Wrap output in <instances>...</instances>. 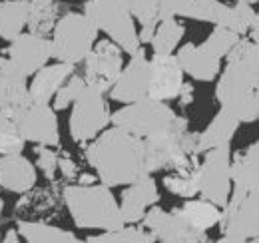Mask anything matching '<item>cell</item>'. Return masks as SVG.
<instances>
[{
  "instance_id": "cell-30",
  "label": "cell",
  "mask_w": 259,
  "mask_h": 243,
  "mask_svg": "<svg viewBox=\"0 0 259 243\" xmlns=\"http://www.w3.org/2000/svg\"><path fill=\"white\" fill-rule=\"evenodd\" d=\"M26 140L18 132V126L10 112L0 110V155L4 153H22Z\"/></svg>"
},
{
  "instance_id": "cell-9",
  "label": "cell",
  "mask_w": 259,
  "mask_h": 243,
  "mask_svg": "<svg viewBox=\"0 0 259 243\" xmlns=\"http://www.w3.org/2000/svg\"><path fill=\"white\" fill-rule=\"evenodd\" d=\"M197 180V193L224 208L233 191V180H231V148L222 146L203 152V159L197 166L195 172Z\"/></svg>"
},
{
  "instance_id": "cell-13",
  "label": "cell",
  "mask_w": 259,
  "mask_h": 243,
  "mask_svg": "<svg viewBox=\"0 0 259 243\" xmlns=\"http://www.w3.org/2000/svg\"><path fill=\"white\" fill-rule=\"evenodd\" d=\"M144 227L150 229L158 241L163 243H203L207 241V233L195 231L194 227H190L178 213L165 212L158 206H152L144 219H142Z\"/></svg>"
},
{
  "instance_id": "cell-40",
  "label": "cell",
  "mask_w": 259,
  "mask_h": 243,
  "mask_svg": "<svg viewBox=\"0 0 259 243\" xmlns=\"http://www.w3.org/2000/svg\"><path fill=\"white\" fill-rule=\"evenodd\" d=\"M235 2H245V4H251V6H253V4L259 2V0H235Z\"/></svg>"
},
{
  "instance_id": "cell-21",
  "label": "cell",
  "mask_w": 259,
  "mask_h": 243,
  "mask_svg": "<svg viewBox=\"0 0 259 243\" xmlns=\"http://www.w3.org/2000/svg\"><path fill=\"white\" fill-rule=\"evenodd\" d=\"M237 128H239V120L220 108V112L211 118V122L205 126V130L197 134V153H203L207 150H213V148H222V146H229Z\"/></svg>"
},
{
  "instance_id": "cell-2",
  "label": "cell",
  "mask_w": 259,
  "mask_h": 243,
  "mask_svg": "<svg viewBox=\"0 0 259 243\" xmlns=\"http://www.w3.org/2000/svg\"><path fill=\"white\" fill-rule=\"evenodd\" d=\"M226 58L227 66L220 72L215 100L239 124H251L257 120L259 44L241 38Z\"/></svg>"
},
{
  "instance_id": "cell-12",
  "label": "cell",
  "mask_w": 259,
  "mask_h": 243,
  "mask_svg": "<svg viewBox=\"0 0 259 243\" xmlns=\"http://www.w3.org/2000/svg\"><path fill=\"white\" fill-rule=\"evenodd\" d=\"M148 88H150V58L146 56L144 48H140L136 54L130 56L128 64H124L118 80L110 88V98L120 104L138 102L148 96Z\"/></svg>"
},
{
  "instance_id": "cell-36",
  "label": "cell",
  "mask_w": 259,
  "mask_h": 243,
  "mask_svg": "<svg viewBox=\"0 0 259 243\" xmlns=\"http://www.w3.org/2000/svg\"><path fill=\"white\" fill-rule=\"evenodd\" d=\"M178 6H180V0H158V10H160V18H169V16H178Z\"/></svg>"
},
{
  "instance_id": "cell-26",
  "label": "cell",
  "mask_w": 259,
  "mask_h": 243,
  "mask_svg": "<svg viewBox=\"0 0 259 243\" xmlns=\"http://www.w3.org/2000/svg\"><path fill=\"white\" fill-rule=\"evenodd\" d=\"M186 34L184 24L178 20V16H169V18H160L156 32L152 36V50L154 54H174L180 48V42Z\"/></svg>"
},
{
  "instance_id": "cell-44",
  "label": "cell",
  "mask_w": 259,
  "mask_h": 243,
  "mask_svg": "<svg viewBox=\"0 0 259 243\" xmlns=\"http://www.w3.org/2000/svg\"><path fill=\"white\" fill-rule=\"evenodd\" d=\"M0 2H4V0H0Z\"/></svg>"
},
{
  "instance_id": "cell-35",
  "label": "cell",
  "mask_w": 259,
  "mask_h": 243,
  "mask_svg": "<svg viewBox=\"0 0 259 243\" xmlns=\"http://www.w3.org/2000/svg\"><path fill=\"white\" fill-rule=\"evenodd\" d=\"M58 170H60V174L68 178V180H72V178H78V166H76V161L68 155V153H62V155H58Z\"/></svg>"
},
{
  "instance_id": "cell-28",
  "label": "cell",
  "mask_w": 259,
  "mask_h": 243,
  "mask_svg": "<svg viewBox=\"0 0 259 243\" xmlns=\"http://www.w3.org/2000/svg\"><path fill=\"white\" fill-rule=\"evenodd\" d=\"M90 243H152L158 241L156 235L150 231V229H142V227H136L124 223L116 229H106V231H100L96 235H90L88 237Z\"/></svg>"
},
{
  "instance_id": "cell-38",
  "label": "cell",
  "mask_w": 259,
  "mask_h": 243,
  "mask_svg": "<svg viewBox=\"0 0 259 243\" xmlns=\"http://www.w3.org/2000/svg\"><path fill=\"white\" fill-rule=\"evenodd\" d=\"M4 241H6V243H8V241H12V243L20 241V233H18V229H10V231H6Z\"/></svg>"
},
{
  "instance_id": "cell-3",
  "label": "cell",
  "mask_w": 259,
  "mask_h": 243,
  "mask_svg": "<svg viewBox=\"0 0 259 243\" xmlns=\"http://www.w3.org/2000/svg\"><path fill=\"white\" fill-rule=\"evenodd\" d=\"M64 206L78 229H116L124 225L120 204L106 183H72L62 191Z\"/></svg>"
},
{
  "instance_id": "cell-6",
  "label": "cell",
  "mask_w": 259,
  "mask_h": 243,
  "mask_svg": "<svg viewBox=\"0 0 259 243\" xmlns=\"http://www.w3.org/2000/svg\"><path fill=\"white\" fill-rule=\"evenodd\" d=\"M84 14L126 54L132 56L142 48L128 0H88Z\"/></svg>"
},
{
  "instance_id": "cell-25",
  "label": "cell",
  "mask_w": 259,
  "mask_h": 243,
  "mask_svg": "<svg viewBox=\"0 0 259 243\" xmlns=\"http://www.w3.org/2000/svg\"><path fill=\"white\" fill-rule=\"evenodd\" d=\"M20 237H24L28 243H76L80 241L76 237V233L56 227V225H48L42 221H18L16 225Z\"/></svg>"
},
{
  "instance_id": "cell-29",
  "label": "cell",
  "mask_w": 259,
  "mask_h": 243,
  "mask_svg": "<svg viewBox=\"0 0 259 243\" xmlns=\"http://www.w3.org/2000/svg\"><path fill=\"white\" fill-rule=\"evenodd\" d=\"M197 166L186 168V170H169L162 180L163 187L171 195H178V197H184V199L195 197L197 195V180H195Z\"/></svg>"
},
{
  "instance_id": "cell-37",
  "label": "cell",
  "mask_w": 259,
  "mask_h": 243,
  "mask_svg": "<svg viewBox=\"0 0 259 243\" xmlns=\"http://www.w3.org/2000/svg\"><path fill=\"white\" fill-rule=\"evenodd\" d=\"M249 34H251V40L259 44V12H255V18H253V24L249 28Z\"/></svg>"
},
{
  "instance_id": "cell-15",
  "label": "cell",
  "mask_w": 259,
  "mask_h": 243,
  "mask_svg": "<svg viewBox=\"0 0 259 243\" xmlns=\"http://www.w3.org/2000/svg\"><path fill=\"white\" fill-rule=\"evenodd\" d=\"M8 58L26 76H34L42 66L52 60V42L46 36L22 32L8 46Z\"/></svg>"
},
{
  "instance_id": "cell-34",
  "label": "cell",
  "mask_w": 259,
  "mask_h": 243,
  "mask_svg": "<svg viewBox=\"0 0 259 243\" xmlns=\"http://www.w3.org/2000/svg\"><path fill=\"white\" fill-rule=\"evenodd\" d=\"M34 152H36V168L48 178V180H54L56 172H58V153L54 152L50 146H34Z\"/></svg>"
},
{
  "instance_id": "cell-27",
  "label": "cell",
  "mask_w": 259,
  "mask_h": 243,
  "mask_svg": "<svg viewBox=\"0 0 259 243\" xmlns=\"http://www.w3.org/2000/svg\"><path fill=\"white\" fill-rule=\"evenodd\" d=\"M130 10L134 20L142 24V30H138L140 42L150 44L152 36L156 32V26L160 22V10H158V0H128Z\"/></svg>"
},
{
  "instance_id": "cell-24",
  "label": "cell",
  "mask_w": 259,
  "mask_h": 243,
  "mask_svg": "<svg viewBox=\"0 0 259 243\" xmlns=\"http://www.w3.org/2000/svg\"><path fill=\"white\" fill-rule=\"evenodd\" d=\"M30 4L26 0H4L0 2V38L14 40L28 24Z\"/></svg>"
},
{
  "instance_id": "cell-11",
  "label": "cell",
  "mask_w": 259,
  "mask_h": 243,
  "mask_svg": "<svg viewBox=\"0 0 259 243\" xmlns=\"http://www.w3.org/2000/svg\"><path fill=\"white\" fill-rule=\"evenodd\" d=\"M122 48L114 40H100L94 44L90 54L84 58V80L86 86H92L100 92H110L114 82L118 80L124 58H122Z\"/></svg>"
},
{
  "instance_id": "cell-8",
  "label": "cell",
  "mask_w": 259,
  "mask_h": 243,
  "mask_svg": "<svg viewBox=\"0 0 259 243\" xmlns=\"http://www.w3.org/2000/svg\"><path fill=\"white\" fill-rule=\"evenodd\" d=\"M110 124H112V112L104 92L86 86L72 104L70 122H68L70 138L80 146H88Z\"/></svg>"
},
{
  "instance_id": "cell-1",
  "label": "cell",
  "mask_w": 259,
  "mask_h": 243,
  "mask_svg": "<svg viewBox=\"0 0 259 243\" xmlns=\"http://www.w3.org/2000/svg\"><path fill=\"white\" fill-rule=\"evenodd\" d=\"M88 164L108 187H122L148 176L146 142L126 130L106 128L86 146Z\"/></svg>"
},
{
  "instance_id": "cell-41",
  "label": "cell",
  "mask_w": 259,
  "mask_h": 243,
  "mask_svg": "<svg viewBox=\"0 0 259 243\" xmlns=\"http://www.w3.org/2000/svg\"><path fill=\"white\" fill-rule=\"evenodd\" d=\"M2 208H4V204H2V197H0V217H2Z\"/></svg>"
},
{
  "instance_id": "cell-7",
  "label": "cell",
  "mask_w": 259,
  "mask_h": 243,
  "mask_svg": "<svg viewBox=\"0 0 259 243\" xmlns=\"http://www.w3.org/2000/svg\"><path fill=\"white\" fill-rule=\"evenodd\" d=\"M218 225L222 241L241 243L259 239V191L233 187Z\"/></svg>"
},
{
  "instance_id": "cell-18",
  "label": "cell",
  "mask_w": 259,
  "mask_h": 243,
  "mask_svg": "<svg viewBox=\"0 0 259 243\" xmlns=\"http://www.w3.org/2000/svg\"><path fill=\"white\" fill-rule=\"evenodd\" d=\"M38 174L34 164L22 153H4L0 157V189L28 193L36 185Z\"/></svg>"
},
{
  "instance_id": "cell-19",
  "label": "cell",
  "mask_w": 259,
  "mask_h": 243,
  "mask_svg": "<svg viewBox=\"0 0 259 243\" xmlns=\"http://www.w3.org/2000/svg\"><path fill=\"white\" fill-rule=\"evenodd\" d=\"M74 74V64L68 62H54L42 66L32 76V82L28 84V96L34 102L50 104L54 94L60 90V86Z\"/></svg>"
},
{
  "instance_id": "cell-22",
  "label": "cell",
  "mask_w": 259,
  "mask_h": 243,
  "mask_svg": "<svg viewBox=\"0 0 259 243\" xmlns=\"http://www.w3.org/2000/svg\"><path fill=\"white\" fill-rule=\"evenodd\" d=\"M231 180L233 187L259 191V140L231 157Z\"/></svg>"
},
{
  "instance_id": "cell-39",
  "label": "cell",
  "mask_w": 259,
  "mask_h": 243,
  "mask_svg": "<svg viewBox=\"0 0 259 243\" xmlns=\"http://www.w3.org/2000/svg\"><path fill=\"white\" fill-rule=\"evenodd\" d=\"M28 4H32V6H50V4H54V0H26Z\"/></svg>"
},
{
  "instance_id": "cell-31",
  "label": "cell",
  "mask_w": 259,
  "mask_h": 243,
  "mask_svg": "<svg viewBox=\"0 0 259 243\" xmlns=\"http://www.w3.org/2000/svg\"><path fill=\"white\" fill-rule=\"evenodd\" d=\"M241 40V34H237V32L229 30L226 26H215L211 34L203 40V48L209 52V54H213L215 58H226L227 54L235 48V44Z\"/></svg>"
},
{
  "instance_id": "cell-4",
  "label": "cell",
  "mask_w": 259,
  "mask_h": 243,
  "mask_svg": "<svg viewBox=\"0 0 259 243\" xmlns=\"http://www.w3.org/2000/svg\"><path fill=\"white\" fill-rule=\"evenodd\" d=\"M112 126H118L138 138H156L169 132L188 130V120L178 116L167 102L156 98H142L138 102L124 104V108L112 114Z\"/></svg>"
},
{
  "instance_id": "cell-23",
  "label": "cell",
  "mask_w": 259,
  "mask_h": 243,
  "mask_svg": "<svg viewBox=\"0 0 259 243\" xmlns=\"http://www.w3.org/2000/svg\"><path fill=\"white\" fill-rule=\"evenodd\" d=\"M174 212L178 213L190 227H194L195 231H201V233H207L211 227H215L220 223V217H222L220 206H215L203 197H199V199L190 197L184 206L176 208Z\"/></svg>"
},
{
  "instance_id": "cell-16",
  "label": "cell",
  "mask_w": 259,
  "mask_h": 243,
  "mask_svg": "<svg viewBox=\"0 0 259 243\" xmlns=\"http://www.w3.org/2000/svg\"><path fill=\"white\" fill-rule=\"evenodd\" d=\"M126 189L122 191V199H120V215L124 223H138L144 219L146 212L158 204L160 199V189L158 183L152 178V174L136 180V182L124 185Z\"/></svg>"
},
{
  "instance_id": "cell-17",
  "label": "cell",
  "mask_w": 259,
  "mask_h": 243,
  "mask_svg": "<svg viewBox=\"0 0 259 243\" xmlns=\"http://www.w3.org/2000/svg\"><path fill=\"white\" fill-rule=\"evenodd\" d=\"M176 58L186 76L197 82H211L222 72V58L209 54L201 44H184L178 48Z\"/></svg>"
},
{
  "instance_id": "cell-20",
  "label": "cell",
  "mask_w": 259,
  "mask_h": 243,
  "mask_svg": "<svg viewBox=\"0 0 259 243\" xmlns=\"http://www.w3.org/2000/svg\"><path fill=\"white\" fill-rule=\"evenodd\" d=\"M26 74L18 70L10 58L0 56V110L12 112L30 100Z\"/></svg>"
},
{
  "instance_id": "cell-32",
  "label": "cell",
  "mask_w": 259,
  "mask_h": 243,
  "mask_svg": "<svg viewBox=\"0 0 259 243\" xmlns=\"http://www.w3.org/2000/svg\"><path fill=\"white\" fill-rule=\"evenodd\" d=\"M58 20V8L54 4L50 6H32L30 4V12H28V32L40 34V36H48L54 30V24Z\"/></svg>"
},
{
  "instance_id": "cell-42",
  "label": "cell",
  "mask_w": 259,
  "mask_h": 243,
  "mask_svg": "<svg viewBox=\"0 0 259 243\" xmlns=\"http://www.w3.org/2000/svg\"><path fill=\"white\" fill-rule=\"evenodd\" d=\"M257 122H259V98H257Z\"/></svg>"
},
{
  "instance_id": "cell-33",
  "label": "cell",
  "mask_w": 259,
  "mask_h": 243,
  "mask_svg": "<svg viewBox=\"0 0 259 243\" xmlns=\"http://www.w3.org/2000/svg\"><path fill=\"white\" fill-rule=\"evenodd\" d=\"M84 88H86V80H84V76L72 74L64 84L60 86V90L54 94V98H52V102H50V104H52V108H54L56 112L72 108V104L76 102V98L82 94Z\"/></svg>"
},
{
  "instance_id": "cell-43",
  "label": "cell",
  "mask_w": 259,
  "mask_h": 243,
  "mask_svg": "<svg viewBox=\"0 0 259 243\" xmlns=\"http://www.w3.org/2000/svg\"><path fill=\"white\" fill-rule=\"evenodd\" d=\"M257 94H259V86H257Z\"/></svg>"
},
{
  "instance_id": "cell-10",
  "label": "cell",
  "mask_w": 259,
  "mask_h": 243,
  "mask_svg": "<svg viewBox=\"0 0 259 243\" xmlns=\"http://www.w3.org/2000/svg\"><path fill=\"white\" fill-rule=\"evenodd\" d=\"M10 114L26 142H32L34 146L50 148L60 146V126L52 104L28 100L22 106L14 108Z\"/></svg>"
},
{
  "instance_id": "cell-14",
  "label": "cell",
  "mask_w": 259,
  "mask_h": 243,
  "mask_svg": "<svg viewBox=\"0 0 259 243\" xmlns=\"http://www.w3.org/2000/svg\"><path fill=\"white\" fill-rule=\"evenodd\" d=\"M184 70L176 54H154L150 58V88L148 96L156 100H178L184 88Z\"/></svg>"
},
{
  "instance_id": "cell-5",
  "label": "cell",
  "mask_w": 259,
  "mask_h": 243,
  "mask_svg": "<svg viewBox=\"0 0 259 243\" xmlns=\"http://www.w3.org/2000/svg\"><path fill=\"white\" fill-rule=\"evenodd\" d=\"M96 24L82 12L62 14L52 30V58L68 64H80L90 54L98 40Z\"/></svg>"
}]
</instances>
